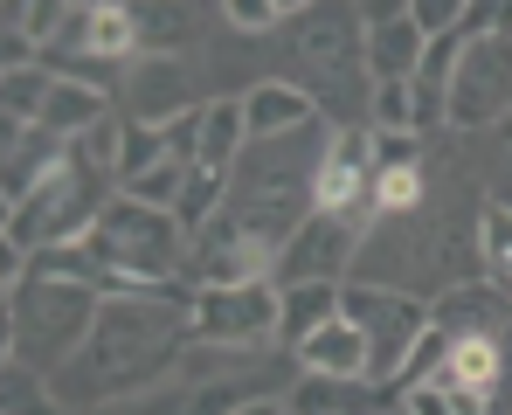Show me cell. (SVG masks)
Returning a JSON list of instances; mask_svg holds the SVG:
<instances>
[{"mask_svg":"<svg viewBox=\"0 0 512 415\" xmlns=\"http://www.w3.org/2000/svg\"><path fill=\"white\" fill-rule=\"evenodd\" d=\"M187 319H194L187 284H146L132 298H104L90 346L63 367V388H97L104 402L160 395V381L187 360Z\"/></svg>","mask_w":512,"mask_h":415,"instance_id":"1","label":"cell"},{"mask_svg":"<svg viewBox=\"0 0 512 415\" xmlns=\"http://www.w3.org/2000/svg\"><path fill=\"white\" fill-rule=\"evenodd\" d=\"M90 249H97V263L111 270V291L104 298H132V291H146V284H180V270H187V229L173 222L167 208H146V201H132V194H118L104 215H97V229H90Z\"/></svg>","mask_w":512,"mask_h":415,"instance_id":"2","label":"cell"},{"mask_svg":"<svg viewBox=\"0 0 512 415\" xmlns=\"http://www.w3.org/2000/svg\"><path fill=\"white\" fill-rule=\"evenodd\" d=\"M97 312H104V291L63 284V277H28L21 291H7V339H14L7 360H21L35 374L49 367V381H56V367L90 346Z\"/></svg>","mask_w":512,"mask_h":415,"instance_id":"3","label":"cell"},{"mask_svg":"<svg viewBox=\"0 0 512 415\" xmlns=\"http://www.w3.org/2000/svg\"><path fill=\"white\" fill-rule=\"evenodd\" d=\"M104 208H111L104 173L84 166V160H77V146H70V160L56 166L49 180H35V187L7 208V236H0V243L28 249V256L63 249V243H90V229H97Z\"/></svg>","mask_w":512,"mask_h":415,"instance_id":"4","label":"cell"},{"mask_svg":"<svg viewBox=\"0 0 512 415\" xmlns=\"http://www.w3.org/2000/svg\"><path fill=\"white\" fill-rule=\"evenodd\" d=\"M340 312L367 332V346H374V388L395 395V381L409 374L416 346H423L429 326H436V305H429L423 291H402V284H346Z\"/></svg>","mask_w":512,"mask_h":415,"instance_id":"5","label":"cell"},{"mask_svg":"<svg viewBox=\"0 0 512 415\" xmlns=\"http://www.w3.org/2000/svg\"><path fill=\"white\" fill-rule=\"evenodd\" d=\"M298 63L312 70V97H326V104H340L346 118H360V90H374L367 83V21L353 14V7H305L298 14Z\"/></svg>","mask_w":512,"mask_h":415,"instance_id":"6","label":"cell"},{"mask_svg":"<svg viewBox=\"0 0 512 415\" xmlns=\"http://www.w3.org/2000/svg\"><path fill=\"white\" fill-rule=\"evenodd\" d=\"M443 118L457 132H478V125H506L512 118V35H478L457 63V77L443 90Z\"/></svg>","mask_w":512,"mask_h":415,"instance_id":"7","label":"cell"},{"mask_svg":"<svg viewBox=\"0 0 512 415\" xmlns=\"http://www.w3.org/2000/svg\"><path fill=\"white\" fill-rule=\"evenodd\" d=\"M284 326V291L277 284H243V291H194V346H222V353H256L270 332Z\"/></svg>","mask_w":512,"mask_h":415,"instance_id":"8","label":"cell"},{"mask_svg":"<svg viewBox=\"0 0 512 415\" xmlns=\"http://www.w3.org/2000/svg\"><path fill=\"white\" fill-rule=\"evenodd\" d=\"M360 249H367V222H353V215H312L284 243V256H277V291H291V284H353Z\"/></svg>","mask_w":512,"mask_h":415,"instance_id":"9","label":"cell"},{"mask_svg":"<svg viewBox=\"0 0 512 415\" xmlns=\"http://www.w3.org/2000/svg\"><path fill=\"white\" fill-rule=\"evenodd\" d=\"M429 56V35L416 28L409 7H388L367 21V83H416Z\"/></svg>","mask_w":512,"mask_h":415,"instance_id":"10","label":"cell"},{"mask_svg":"<svg viewBox=\"0 0 512 415\" xmlns=\"http://www.w3.org/2000/svg\"><path fill=\"white\" fill-rule=\"evenodd\" d=\"M243 118H250V146H270V139H298V132H312L319 125V97L305 90V83H256L243 90Z\"/></svg>","mask_w":512,"mask_h":415,"instance_id":"11","label":"cell"},{"mask_svg":"<svg viewBox=\"0 0 512 415\" xmlns=\"http://www.w3.org/2000/svg\"><path fill=\"white\" fill-rule=\"evenodd\" d=\"M160 111H167V125L187 118V111H201L194 70L180 56H160V63H139L132 70V125H160Z\"/></svg>","mask_w":512,"mask_h":415,"instance_id":"12","label":"cell"},{"mask_svg":"<svg viewBox=\"0 0 512 415\" xmlns=\"http://www.w3.org/2000/svg\"><path fill=\"white\" fill-rule=\"evenodd\" d=\"M298 367H305V374H326V381H374V346H367V332L340 312L333 326H319L298 346Z\"/></svg>","mask_w":512,"mask_h":415,"instance_id":"13","label":"cell"},{"mask_svg":"<svg viewBox=\"0 0 512 415\" xmlns=\"http://www.w3.org/2000/svg\"><path fill=\"white\" fill-rule=\"evenodd\" d=\"M291 415H388L395 395L374 388V381H326V374H298L291 395H284Z\"/></svg>","mask_w":512,"mask_h":415,"instance_id":"14","label":"cell"},{"mask_svg":"<svg viewBox=\"0 0 512 415\" xmlns=\"http://www.w3.org/2000/svg\"><path fill=\"white\" fill-rule=\"evenodd\" d=\"M250 153V118H243V97H215L201 104V139H194V166L208 173H236Z\"/></svg>","mask_w":512,"mask_h":415,"instance_id":"15","label":"cell"},{"mask_svg":"<svg viewBox=\"0 0 512 415\" xmlns=\"http://www.w3.org/2000/svg\"><path fill=\"white\" fill-rule=\"evenodd\" d=\"M104 118H111V97H104V90H90V83L56 77V83H49V97H42V118H35V125H42L49 139L77 146V139H84L90 125H104Z\"/></svg>","mask_w":512,"mask_h":415,"instance_id":"16","label":"cell"},{"mask_svg":"<svg viewBox=\"0 0 512 415\" xmlns=\"http://www.w3.org/2000/svg\"><path fill=\"white\" fill-rule=\"evenodd\" d=\"M139 21V63H160V56H180L194 35H201V7H132Z\"/></svg>","mask_w":512,"mask_h":415,"instance_id":"17","label":"cell"},{"mask_svg":"<svg viewBox=\"0 0 512 415\" xmlns=\"http://www.w3.org/2000/svg\"><path fill=\"white\" fill-rule=\"evenodd\" d=\"M340 291H346V284H291V291H284V326H277V339L298 353L319 326L340 319Z\"/></svg>","mask_w":512,"mask_h":415,"instance_id":"18","label":"cell"},{"mask_svg":"<svg viewBox=\"0 0 512 415\" xmlns=\"http://www.w3.org/2000/svg\"><path fill=\"white\" fill-rule=\"evenodd\" d=\"M229 208V173H208V166H194L187 173V187H180V208H173V222L187 229V236H201L215 215Z\"/></svg>","mask_w":512,"mask_h":415,"instance_id":"19","label":"cell"},{"mask_svg":"<svg viewBox=\"0 0 512 415\" xmlns=\"http://www.w3.org/2000/svg\"><path fill=\"white\" fill-rule=\"evenodd\" d=\"M423 201V166H374V222H402Z\"/></svg>","mask_w":512,"mask_h":415,"instance_id":"20","label":"cell"},{"mask_svg":"<svg viewBox=\"0 0 512 415\" xmlns=\"http://www.w3.org/2000/svg\"><path fill=\"white\" fill-rule=\"evenodd\" d=\"M0 415H63L56 409V381H42L35 367L7 360V374H0Z\"/></svg>","mask_w":512,"mask_h":415,"instance_id":"21","label":"cell"},{"mask_svg":"<svg viewBox=\"0 0 512 415\" xmlns=\"http://www.w3.org/2000/svg\"><path fill=\"white\" fill-rule=\"evenodd\" d=\"M367 125L374 132H416V83H374L367 90Z\"/></svg>","mask_w":512,"mask_h":415,"instance_id":"22","label":"cell"},{"mask_svg":"<svg viewBox=\"0 0 512 415\" xmlns=\"http://www.w3.org/2000/svg\"><path fill=\"white\" fill-rule=\"evenodd\" d=\"M49 83H56V77H49L42 63H35V70H7V77H0V111H7L14 125H35V118H42Z\"/></svg>","mask_w":512,"mask_h":415,"instance_id":"23","label":"cell"},{"mask_svg":"<svg viewBox=\"0 0 512 415\" xmlns=\"http://www.w3.org/2000/svg\"><path fill=\"white\" fill-rule=\"evenodd\" d=\"M187 173H194V166H180V160H160V166H146V173H139V180H125V194H132V201H146V208H180V187H187Z\"/></svg>","mask_w":512,"mask_h":415,"instance_id":"24","label":"cell"},{"mask_svg":"<svg viewBox=\"0 0 512 415\" xmlns=\"http://www.w3.org/2000/svg\"><path fill=\"white\" fill-rule=\"evenodd\" d=\"M478 249H485V263L499 270V284L512 277V208L506 201H485L478 208Z\"/></svg>","mask_w":512,"mask_h":415,"instance_id":"25","label":"cell"},{"mask_svg":"<svg viewBox=\"0 0 512 415\" xmlns=\"http://www.w3.org/2000/svg\"><path fill=\"white\" fill-rule=\"evenodd\" d=\"M63 14H70L63 0H21V7H7V28H14V35H28L35 49H49V42L63 35Z\"/></svg>","mask_w":512,"mask_h":415,"instance_id":"26","label":"cell"},{"mask_svg":"<svg viewBox=\"0 0 512 415\" xmlns=\"http://www.w3.org/2000/svg\"><path fill=\"white\" fill-rule=\"evenodd\" d=\"M243 35H263V28H277V21H291V14H305V0H229L222 7Z\"/></svg>","mask_w":512,"mask_h":415,"instance_id":"27","label":"cell"},{"mask_svg":"<svg viewBox=\"0 0 512 415\" xmlns=\"http://www.w3.org/2000/svg\"><path fill=\"white\" fill-rule=\"evenodd\" d=\"M464 7H471V0H409V14H416V28H423L429 42L450 35V28L464 21Z\"/></svg>","mask_w":512,"mask_h":415,"instance_id":"28","label":"cell"},{"mask_svg":"<svg viewBox=\"0 0 512 415\" xmlns=\"http://www.w3.org/2000/svg\"><path fill=\"white\" fill-rule=\"evenodd\" d=\"M402 409L409 415H457V402H450V395H443V388H409V395H402Z\"/></svg>","mask_w":512,"mask_h":415,"instance_id":"29","label":"cell"},{"mask_svg":"<svg viewBox=\"0 0 512 415\" xmlns=\"http://www.w3.org/2000/svg\"><path fill=\"white\" fill-rule=\"evenodd\" d=\"M243 415H291V409H284L277 395H263V402H250V409H243Z\"/></svg>","mask_w":512,"mask_h":415,"instance_id":"30","label":"cell"},{"mask_svg":"<svg viewBox=\"0 0 512 415\" xmlns=\"http://www.w3.org/2000/svg\"><path fill=\"white\" fill-rule=\"evenodd\" d=\"M499 139H506V166H512V118H506V125H499Z\"/></svg>","mask_w":512,"mask_h":415,"instance_id":"31","label":"cell"},{"mask_svg":"<svg viewBox=\"0 0 512 415\" xmlns=\"http://www.w3.org/2000/svg\"><path fill=\"white\" fill-rule=\"evenodd\" d=\"M506 291H512V277H506Z\"/></svg>","mask_w":512,"mask_h":415,"instance_id":"32","label":"cell"}]
</instances>
